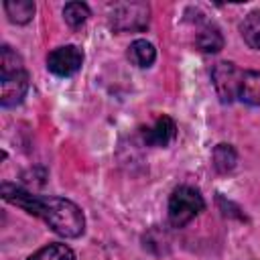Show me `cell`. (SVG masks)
I'll list each match as a JSON object with an SVG mask.
<instances>
[{
  "label": "cell",
  "mask_w": 260,
  "mask_h": 260,
  "mask_svg": "<svg viewBox=\"0 0 260 260\" xmlns=\"http://www.w3.org/2000/svg\"><path fill=\"white\" fill-rule=\"evenodd\" d=\"M175 134H177V126H175L173 118L160 116L154 120L152 126H148L142 132V138L148 146H167L169 142H173Z\"/></svg>",
  "instance_id": "cell-7"
},
{
  "label": "cell",
  "mask_w": 260,
  "mask_h": 260,
  "mask_svg": "<svg viewBox=\"0 0 260 260\" xmlns=\"http://www.w3.org/2000/svg\"><path fill=\"white\" fill-rule=\"evenodd\" d=\"M2 199L22 207L26 213L41 217L55 234L63 238H79L85 230V217L83 211L69 199L63 197H39L30 191L12 185L2 183Z\"/></svg>",
  "instance_id": "cell-1"
},
{
  "label": "cell",
  "mask_w": 260,
  "mask_h": 260,
  "mask_svg": "<svg viewBox=\"0 0 260 260\" xmlns=\"http://www.w3.org/2000/svg\"><path fill=\"white\" fill-rule=\"evenodd\" d=\"M211 160H213V167H215L217 173H230L236 167L238 156H236V150L230 144H217L213 148Z\"/></svg>",
  "instance_id": "cell-12"
},
{
  "label": "cell",
  "mask_w": 260,
  "mask_h": 260,
  "mask_svg": "<svg viewBox=\"0 0 260 260\" xmlns=\"http://www.w3.org/2000/svg\"><path fill=\"white\" fill-rule=\"evenodd\" d=\"M28 260H75V254L65 244H49L35 252Z\"/></svg>",
  "instance_id": "cell-14"
},
{
  "label": "cell",
  "mask_w": 260,
  "mask_h": 260,
  "mask_svg": "<svg viewBox=\"0 0 260 260\" xmlns=\"http://www.w3.org/2000/svg\"><path fill=\"white\" fill-rule=\"evenodd\" d=\"M205 207L203 195L189 185H181L173 191L169 199V221L175 228L187 225L195 215H199Z\"/></svg>",
  "instance_id": "cell-3"
},
{
  "label": "cell",
  "mask_w": 260,
  "mask_h": 260,
  "mask_svg": "<svg viewBox=\"0 0 260 260\" xmlns=\"http://www.w3.org/2000/svg\"><path fill=\"white\" fill-rule=\"evenodd\" d=\"M211 81L217 91V98L221 104H232L234 100H240L242 83H244V71L238 69L230 61H221L211 71Z\"/></svg>",
  "instance_id": "cell-5"
},
{
  "label": "cell",
  "mask_w": 260,
  "mask_h": 260,
  "mask_svg": "<svg viewBox=\"0 0 260 260\" xmlns=\"http://www.w3.org/2000/svg\"><path fill=\"white\" fill-rule=\"evenodd\" d=\"M195 45L199 51L203 53H217L221 51L223 47V37L219 32V28L211 22H205L199 30H197V37H195Z\"/></svg>",
  "instance_id": "cell-8"
},
{
  "label": "cell",
  "mask_w": 260,
  "mask_h": 260,
  "mask_svg": "<svg viewBox=\"0 0 260 260\" xmlns=\"http://www.w3.org/2000/svg\"><path fill=\"white\" fill-rule=\"evenodd\" d=\"M0 104L12 108L20 104L28 91V73L22 65V59L8 47L0 49Z\"/></svg>",
  "instance_id": "cell-2"
},
{
  "label": "cell",
  "mask_w": 260,
  "mask_h": 260,
  "mask_svg": "<svg viewBox=\"0 0 260 260\" xmlns=\"http://www.w3.org/2000/svg\"><path fill=\"white\" fill-rule=\"evenodd\" d=\"M240 100L250 106H260V71H244Z\"/></svg>",
  "instance_id": "cell-10"
},
{
  "label": "cell",
  "mask_w": 260,
  "mask_h": 260,
  "mask_svg": "<svg viewBox=\"0 0 260 260\" xmlns=\"http://www.w3.org/2000/svg\"><path fill=\"white\" fill-rule=\"evenodd\" d=\"M240 30H242V37H244V41L248 43V47L260 51V12L248 14V16L244 18Z\"/></svg>",
  "instance_id": "cell-13"
},
{
  "label": "cell",
  "mask_w": 260,
  "mask_h": 260,
  "mask_svg": "<svg viewBox=\"0 0 260 260\" xmlns=\"http://www.w3.org/2000/svg\"><path fill=\"white\" fill-rule=\"evenodd\" d=\"M128 59L138 67H150L156 59V51L148 41L138 39L128 47Z\"/></svg>",
  "instance_id": "cell-9"
},
{
  "label": "cell",
  "mask_w": 260,
  "mask_h": 260,
  "mask_svg": "<svg viewBox=\"0 0 260 260\" xmlns=\"http://www.w3.org/2000/svg\"><path fill=\"white\" fill-rule=\"evenodd\" d=\"M83 63V53L75 47V45H65V47H57L49 53L47 57V67L51 73L67 77L79 71Z\"/></svg>",
  "instance_id": "cell-6"
},
{
  "label": "cell",
  "mask_w": 260,
  "mask_h": 260,
  "mask_svg": "<svg viewBox=\"0 0 260 260\" xmlns=\"http://www.w3.org/2000/svg\"><path fill=\"white\" fill-rule=\"evenodd\" d=\"M4 10L8 14V18L16 24H24L32 18L35 14V4L30 0H8L4 2Z\"/></svg>",
  "instance_id": "cell-11"
},
{
  "label": "cell",
  "mask_w": 260,
  "mask_h": 260,
  "mask_svg": "<svg viewBox=\"0 0 260 260\" xmlns=\"http://www.w3.org/2000/svg\"><path fill=\"white\" fill-rule=\"evenodd\" d=\"M63 16L69 26H81L89 16V8L83 2H69L63 8Z\"/></svg>",
  "instance_id": "cell-15"
},
{
  "label": "cell",
  "mask_w": 260,
  "mask_h": 260,
  "mask_svg": "<svg viewBox=\"0 0 260 260\" xmlns=\"http://www.w3.org/2000/svg\"><path fill=\"white\" fill-rule=\"evenodd\" d=\"M150 6L146 2H116L110 6V26L116 32L144 30L148 26Z\"/></svg>",
  "instance_id": "cell-4"
}]
</instances>
